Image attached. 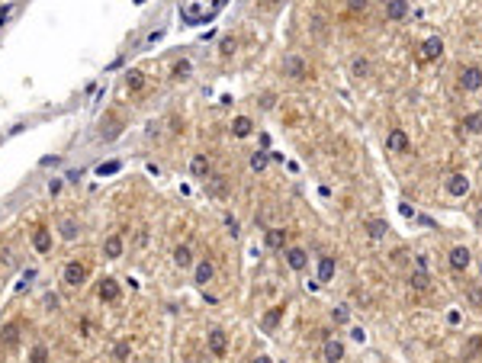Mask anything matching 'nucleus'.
Instances as JSON below:
<instances>
[{
    "label": "nucleus",
    "instance_id": "aec40b11",
    "mask_svg": "<svg viewBox=\"0 0 482 363\" xmlns=\"http://www.w3.org/2000/svg\"><path fill=\"white\" fill-rule=\"evenodd\" d=\"M283 244H286V232H283V228H267V247L280 251Z\"/></svg>",
    "mask_w": 482,
    "mask_h": 363
},
{
    "label": "nucleus",
    "instance_id": "f03ea898",
    "mask_svg": "<svg viewBox=\"0 0 482 363\" xmlns=\"http://www.w3.org/2000/svg\"><path fill=\"white\" fill-rule=\"evenodd\" d=\"M283 71H286V77H293V81H305V77H309V65H305L299 55H289L283 61Z\"/></svg>",
    "mask_w": 482,
    "mask_h": 363
},
{
    "label": "nucleus",
    "instance_id": "c756f323",
    "mask_svg": "<svg viewBox=\"0 0 482 363\" xmlns=\"http://www.w3.org/2000/svg\"><path fill=\"white\" fill-rule=\"evenodd\" d=\"M251 167H254V171H264V167H267V154L264 151H254L251 154Z\"/></svg>",
    "mask_w": 482,
    "mask_h": 363
},
{
    "label": "nucleus",
    "instance_id": "a19ab883",
    "mask_svg": "<svg viewBox=\"0 0 482 363\" xmlns=\"http://www.w3.org/2000/svg\"><path fill=\"white\" fill-rule=\"evenodd\" d=\"M476 225H479V228H482V209H479V212H476Z\"/></svg>",
    "mask_w": 482,
    "mask_h": 363
},
{
    "label": "nucleus",
    "instance_id": "2f4dec72",
    "mask_svg": "<svg viewBox=\"0 0 482 363\" xmlns=\"http://www.w3.org/2000/svg\"><path fill=\"white\" fill-rule=\"evenodd\" d=\"M45 357H48V350L42 347V344H39V347H32V353H29V360H32V363H42Z\"/></svg>",
    "mask_w": 482,
    "mask_h": 363
},
{
    "label": "nucleus",
    "instance_id": "473e14b6",
    "mask_svg": "<svg viewBox=\"0 0 482 363\" xmlns=\"http://www.w3.org/2000/svg\"><path fill=\"white\" fill-rule=\"evenodd\" d=\"M190 74V61H177L174 65V77H187Z\"/></svg>",
    "mask_w": 482,
    "mask_h": 363
},
{
    "label": "nucleus",
    "instance_id": "6ab92c4d",
    "mask_svg": "<svg viewBox=\"0 0 482 363\" xmlns=\"http://www.w3.org/2000/svg\"><path fill=\"white\" fill-rule=\"evenodd\" d=\"M405 13H408L405 0H389V4H386V16H389V20H402Z\"/></svg>",
    "mask_w": 482,
    "mask_h": 363
},
{
    "label": "nucleus",
    "instance_id": "7ed1b4c3",
    "mask_svg": "<svg viewBox=\"0 0 482 363\" xmlns=\"http://www.w3.org/2000/svg\"><path fill=\"white\" fill-rule=\"evenodd\" d=\"M460 87H463V90H479V87H482V71L476 65L463 68L460 71Z\"/></svg>",
    "mask_w": 482,
    "mask_h": 363
},
{
    "label": "nucleus",
    "instance_id": "dca6fc26",
    "mask_svg": "<svg viewBox=\"0 0 482 363\" xmlns=\"http://www.w3.org/2000/svg\"><path fill=\"white\" fill-rule=\"evenodd\" d=\"M251 132H254V122H251L248 116H238V119L232 122V135H238V138H248Z\"/></svg>",
    "mask_w": 482,
    "mask_h": 363
},
{
    "label": "nucleus",
    "instance_id": "0eeeda50",
    "mask_svg": "<svg viewBox=\"0 0 482 363\" xmlns=\"http://www.w3.org/2000/svg\"><path fill=\"white\" fill-rule=\"evenodd\" d=\"M190 174L196 177V180H206L209 177V158L206 154H193L190 158Z\"/></svg>",
    "mask_w": 482,
    "mask_h": 363
},
{
    "label": "nucleus",
    "instance_id": "2eb2a0df",
    "mask_svg": "<svg viewBox=\"0 0 482 363\" xmlns=\"http://www.w3.org/2000/svg\"><path fill=\"white\" fill-rule=\"evenodd\" d=\"M174 264H177L180 270H187V267H193V251L187 244H180V247H174Z\"/></svg>",
    "mask_w": 482,
    "mask_h": 363
},
{
    "label": "nucleus",
    "instance_id": "4468645a",
    "mask_svg": "<svg viewBox=\"0 0 482 363\" xmlns=\"http://www.w3.org/2000/svg\"><path fill=\"white\" fill-rule=\"evenodd\" d=\"M286 264H289L293 270H305L309 257H305V251H299V247H289V251H286Z\"/></svg>",
    "mask_w": 482,
    "mask_h": 363
},
{
    "label": "nucleus",
    "instance_id": "ddd939ff",
    "mask_svg": "<svg viewBox=\"0 0 482 363\" xmlns=\"http://www.w3.org/2000/svg\"><path fill=\"white\" fill-rule=\"evenodd\" d=\"M450 267L453 270H466L469 267V251L466 247H453L450 251Z\"/></svg>",
    "mask_w": 482,
    "mask_h": 363
},
{
    "label": "nucleus",
    "instance_id": "cd10ccee",
    "mask_svg": "<svg viewBox=\"0 0 482 363\" xmlns=\"http://www.w3.org/2000/svg\"><path fill=\"white\" fill-rule=\"evenodd\" d=\"M463 129H469V132H482V113H476V116H466V119H463Z\"/></svg>",
    "mask_w": 482,
    "mask_h": 363
},
{
    "label": "nucleus",
    "instance_id": "412c9836",
    "mask_svg": "<svg viewBox=\"0 0 482 363\" xmlns=\"http://www.w3.org/2000/svg\"><path fill=\"white\" fill-rule=\"evenodd\" d=\"M335 277V257H322L318 261V283H328Z\"/></svg>",
    "mask_w": 482,
    "mask_h": 363
},
{
    "label": "nucleus",
    "instance_id": "f3484780",
    "mask_svg": "<svg viewBox=\"0 0 482 363\" xmlns=\"http://www.w3.org/2000/svg\"><path fill=\"white\" fill-rule=\"evenodd\" d=\"M58 228H61V238H65V241H74V238L81 235V225H77L74 219H61Z\"/></svg>",
    "mask_w": 482,
    "mask_h": 363
},
{
    "label": "nucleus",
    "instance_id": "423d86ee",
    "mask_svg": "<svg viewBox=\"0 0 482 363\" xmlns=\"http://www.w3.org/2000/svg\"><path fill=\"white\" fill-rule=\"evenodd\" d=\"M32 247H36L39 254H48L51 251V232H48V228L39 225L36 232H32Z\"/></svg>",
    "mask_w": 482,
    "mask_h": 363
},
{
    "label": "nucleus",
    "instance_id": "a211bd4d",
    "mask_svg": "<svg viewBox=\"0 0 482 363\" xmlns=\"http://www.w3.org/2000/svg\"><path fill=\"white\" fill-rule=\"evenodd\" d=\"M322 357H325V360H341V357H344V344H341V341H325Z\"/></svg>",
    "mask_w": 482,
    "mask_h": 363
},
{
    "label": "nucleus",
    "instance_id": "e433bc0d",
    "mask_svg": "<svg viewBox=\"0 0 482 363\" xmlns=\"http://www.w3.org/2000/svg\"><path fill=\"white\" fill-rule=\"evenodd\" d=\"M350 10H366V0H347Z\"/></svg>",
    "mask_w": 482,
    "mask_h": 363
},
{
    "label": "nucleus",
    "instance_id": "72a5a7b5",
    "mask_svg": "<svg viewBox=\"0 0 482 363\" xmlns=\"http://www.w3.org/2000/svg\"><path fill=\"white\" fill-rule=\"evenodd\" d=\"M354 74H357V77H363V74H370V65H366V61H363V58H357V61H354Z\"/></svg>",
    "mask_w": 482,
    "mask_h": 363
},
{
    "label": "nucleus",
    "instance_id": "1a4fd4ad",
    "mask_svg": "<svg viewBox=\"0 0 482 363\" xmlns=\"http://www.w3.org/2000/svg\"><path fill=\"white\" fill-rule=\"evenodd\" d=\"M386 148H389V151H405V148H408V135L402 129H392L389 138H386Z\"/></svg>",
    "mask_w": 482,
    "mask_h": 363
},
{
    "label": "nucleus",
    "instance_id": "f8f14e48",
    "mask_svg": "<svg viewBox=\"0 0 482 363\" xmlns=\"http://www.w3.org/2000/svg\"><path fill=\"white\" fill-rule=\"evenodd\" d=\"M441 51H444V42L437 39V35H434V39H427L424 45H421V55H424V61H434V58H441Z\"/></svg>",
    "mask_w": 482,
    "mask_h": 363
},
{
    "label": "nucleus",
    "instance_id": "39448f33",
    "mask_svg": "<svg viewBox=\"0 0 482 363\" xmlns=\"http://www.w3.org/2000/svg\"><path fill=\"white\" fill-rule=\"evenodd\" d=\"M447 193H450V196H466V193H469V180L463 174H450V177H447Z\"/></svg>",
    "mask_w": 482,
    "mask_h": 363
},
{
    "label": "nucleus",
    "instance_id": "4be33fe9",
    "mask_svg": "<svg viewBox=\"0 0 482 363\" xmlns=\"http://www.w3.org/2000/svg\"><path fill=\"white\" fill-rule=\"evenodd\" d=\"M280 322H283V305H274V308H270V312L264 315V328H267V331H274Z\"/></svg>",
    "mask_w": 482,
    "mask_h": 363
},
{
    "label": "nucleus",
    "instance_id": "ea45409f",
    "mask_svg": "<svg viewBox=\"0 0 482 363\" xmlns=\"http://www.w3.org/2000/svg\"><path fill=\"white\" fill-rule=\"evenodd\" d=\"M350 338H354V341H363L366 334H363V328H354V331H350Z\"/></svg>",
    "mask_w": 482,
    "mask_h": 363
},
{
    "label": "nucleus",
    "instance_id": "58836bf2",
    "mask_svg": "<svg viewBox=\"0 0 482 363\" xmlns=\"http://www.w3.org/2000/svg\"><path fill=\"white\" fill-rule=\"evenodd\" d=\"M469 299H472L476 305H482V293H479V289H469Z\"/></svg>",
    "mask_w": 482,
    "mask_h": 363
},
{
    "label": "nucleus",
    "instance_id": "a878e982",
    "mask_svg": "<svg viewBox=\"0 0 482 363\" xmlns=\"http://www.w3.org/2000/svg\"><path fill=\"white\" fill-rule=\"evenodd\" d=\"M119 132H122V126H119V119H116V116H110V119H106V132H100V135H103V138L110 141V138H116Z\"/></svg>",
    "mask_w": 482,
    "mask_h": 363
},
{
    "label": "nucleus",
    "instance_id": "f257e3e1",
    "mask_svg": "<svg viewBox=\"0 0 482 363\" xmlns=\"http://www.w3.org/2000/svg\"><path fill=\"white\" fill-rule=\"evenodd\" d=\"M61 283H65V286H71V289H81L84 283H87V267H84L81 261H71V264H65Z\"/></svg>",
    "mask_w": 482,
    "mask_h": 363
},
{
    "label": "nucleus",
    "instance_id": "bb28decb",
    "mask_svg": "<svg viewBox=\"0 0 482 363\" xmlns=\"http://www.w3.org/2000/svg\"><path fill=\"white\" fill-rule=\"evenodd\" d=\"M411 286H415V289H427V286H431V280H427V273H424L421 267L411 273Z\"/></svg>",
    "mask_w": 482,
    "mask_h": 363
},
{
    "label": "nucleus",
    "instance_id": "5701e85b",
    "mask_svg": "<svg viewBox=\"0 0 482 363\" xmlns=\"http://www.w3.org/2000/svg\"><path fill=\"white\" fill-rule=\"evenodd\" d=\"M16 344H20V325H7L4 328V347H16Z\"/></svg>",
    "mask_w": 482,
    "mask_h": 363
},
{
    "label": "nucleus",
    "instance_id": "9d476101",
    "mask_svg": "<svg viewBox=\"0 0 482 363\" xmlns=\"http://www.w3.org/2000/svg\"><path fill=\"white\" fill-rule=\"evenodd\" d=\"M212 261H199L196 264V270H193V283H199V286H206L209 280H212Z\"/></svg>",
    "mask_w": 482,
    "mask_h": 363
},
{
    "label": "nucleus",
    "instance_id": "c9c22d12",
    "mask_svg": "<svg viewBox=\"0 0 482 363\" xmlns=\"http://www.w3.org/2000/svg\"><path fill=\"white\" fill-rule=\"evenodd\" d=\"M482 350V338L476 334V338H469V344H466V353H479Z\"/></svg>",
    "mask_w": 482,
    "mask_h": 363
},
{
    "label": "nucleus",
    "instance_id": "6e6552de",
    "mask_svg": "<svg viewBox=\"0 0 482 363\" xmlns=\"http://www.w3.org/2000/svg\"><path fill=\"white\" fill-rule=\"evenodd\" d=\"M96 296H100V302H116L119 299V283L116 280H103L100 289H96Z\"/></svg>",
    "mask_w": 482,
    "mask_h": 363
},
{
    "label": "nucleus",
    "instance_id": "c85d7f7f",
    "mask_svg": "<svg viewBox=\"0 0 482 363\" xmlns=\"http://www.w3.org/2000/svg\"><path fill=\"white\" fill-rule=\"evenodd\" d=\"M209 193H212V196H225V177H212V183H209Z\"/></svg>",
    "mask_w": 482,
    "mask_h": 363
},
{
    "label": "nucleus",
    "instance_id": "7c9ffc66",
    "mask_svg": "<svg viewBox=\"0 0 482 363\" xmlns=\"http://www.w3.org/2000/svg\"><path fill=\"white\" fill-rule=\"evenodd\" d=\"M129 353H132V347H129V341H119V344H116V350H113V357H116V360H126Z\"/></svg>",
    "mask_w": 482,
    "mask_h": 363
},
{
    "label": "nucleus",
    "instance_id": "20e7f679",
    "mask_svg": "<svg viewBox=\"0 0 482 363\" xmlns=\"http://www.w3.org/2000/svg\"><path fill=\"white\" fill-rule=\"evenodd\" d=\"M206 344H209V353H216V357H225V350H229V338H225V331H209V338H206Z\"/></svg>",
    "mask_w": 482,
    "mask_h": 363
},
{
    "label": "nucleus",
    "instance_id": "f704fd0d",
    "mask_svg": "<svg viewBox=\"0 0 482 363\" xmlns=\"http://www.w3.org/2000/svg\"><path fill=\"white\" fill-rule=\"evenodd\" d=\"M119 171V161H110V164H100V177H110Z\"/></svg>",
    "mask_w": 482,
    "mask_h": 363
},
{
    "label": "nucleus",
    "instance_id": "9b49d317",
    "mask_svg": "<svg viewBox=\"0 0 482 363\" xmlns=\"http://www.w3.org/2000/svg\"><path fill=\"white\" fill-rule=\"evenodd\" d=\"M103 254H106L110 261L122 257V235H110L106 241H103Z\"/></svg>",
    "mask_w": 482,
    "mask_h": 363
},
{
    "label": "nucleus",
    "instance_id": "4c0bfd02",
    "mask_svg": "<svg viewBox=\"0 0 482 363\" xmlns=\"http://www.w3.org/2000/svg\"><path fill=\"white\" fill-rule=\"evenodd\" d=\"M335 322H341V325L347 322V308H338V312H335Z\"/></svg>",
    "mask_w": 482,
    "mask_h": 363
},
{
    "label": "nucleus",
    "instance_id": "b1692460",
    "mask_svg": "<svg viewBox=\"0 0 482 363\" xmlns=\"http://www.w3.org/2000/svg\"><path fill=\"white\" fill-rule=\"evenodd\" d=\"M366 232H370V238H386L389 225H386L383 219H370V222H366Z\"/></svg>",
    "mask_w": 482,
    "mask_h": 363
},
{
    "label": "nucleus",
    "instance_id": "393cba45",
    "mask_svg": "<svg viewBox=\"0 0 482 363\" xmlns=\"http://www.w3.org/2000/svg\"><path fill=\"white\" fill-rule=\"evenodd\" d=\"M126 84H129V90H142L145 74H142V71H129V74H126Z\"/></svg>",
    "mask_w": 482,
    "mask_h": 363
}]
</instances>
